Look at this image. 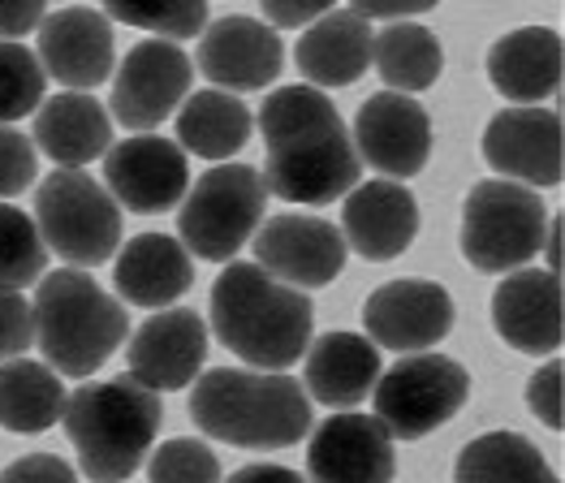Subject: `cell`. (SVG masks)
Returning a JSON list of instances; mask_svg holds the SVG:
<instances>
[{
    "label": "cell",
    "mask_w": 565,
    "mask_h": 483,
    "mask_svg": "<svg viewBox=\"0 0 565 483\" xmlns=\"http://www.w3.org/2000/svg\"><path fill=\"white\" fill-rule=\"evenodd\" d=\"M259 130L268 147V164L259 173L268 194L302 207H324L359 186L363 160L324 92L302 83L277 87L259 108Z\"/></svg>",
    "instance_id": "obj_1"
},
{
    "label": "cell",
    "mask_w": 565,
    "mask_h": 483,
    "mask_svg": "<svg viewBox=\"0 0 565 483\" xmlns=\"http://www.w3.org/2000/svg\"><path fill=\"white\" fill-rule=\"evenodd\" d=\"M316 329L307 290L268 277L259 264L234 259L212 286V333L255 372H289Z\"/></svg>",
    "instance_id": "obj_2"
},
{
    "label": "cell",
    "mask_w": 565,
    "mask_h": 483,
    "mask_svg": "<svg viewBox=\"0 0 565 483\" xmlns=\"http://www.w3.org/2000/svg\"><path fill=\"white\" fill-rule=\"evenodd\" d=\"M190 419L234 449H289L311 432V397L285 372L212 367L194 376Z\"/></svg>",
    "instance_id": "obj_3"
},
{
    "label": "cell",
    "mask_w": 565,
    "mask_h": 483,
    "mask_svg": "<svg viewBox=\"0 0 565 483\" xmlns=\"http://www.w3.org/2000/svg\"><path fill=\"white\" fill-rule=\"evenodd\" d=\"M160 419H164L160 393L142 388L135 376L74 388L61 410L78 466L95 483L130 480L147 462V453L156 449Z\"/></svg>",
    "instance_id": "obj_4"
},
{
    "label": "cell",
    "mask_w": 565,
    "mask_h": 483,
    "mask_svg": "<svg viewBox=\"0 0 565 483\" xmlns=\"http://www.w3.org/2000/svg\"><path fill=\"white\" fill-rule=\"evenodd\" d=\"M31 311L44 363L70 380L95 376L130 333V315L121 311V302L99 290L95 277H87L83 268H61L52 277H40Z\"/></svg>",
    "instance_id": "obj_5"
},
{
    "label": "cell",
    "mask_w": 565,
    "mask_h": 483,
    "mask_svg": "<svg viewBox=\"0 0 565 483\" xmlns=\"http://www.w3.org/2000/svg\"><path fill=\"white\" fill-rule=\"evenodd\" d=\"M544 229L548 212L531 186L505 178L475 182L462 203V259L488 277L519 272L526 259L540 255Z\"/></svg>",
    "instance_id": "obj_6"
},
{
    "label": "cell",
    "mask_w": 565,
    "mask_h": 483,
    "mask_svg": "<svg viewBox=\"0 0 565 483\" xmlns=\"http://www.w3.org/2000/svg\"><path fill=\"white\" fill-rule=\"evenodd\" d=\"M268 191L259 169L216 164L186 191L178 207V242L207 264H230L264 225Z\"/></svg>",
    "instance_id": "obj_7"
},
{
    "label": "cell",
    "mask_w": 565,
    "mask_h": 483,
    "mask_svg": "<svg viewBox=\"0 0 565 483\" xmlns=\"http://www.w3.org/2000/svg\"><path fill=\"white\" fill-rule=\"evenodd\" d=\"M35 229L70 268H95L121 250V207L92 173L56 169L35 191Z\"/></svg>",
    "instance_id": "obj_8"
},
{
    "label": "cell",
    "mask_w": 565,
    "mask_h": 483,
    "mask_svg": "<svg viewBox=\"0 0 565 483\" xmlns=\"http://www.w3.org/2000/svg\"><path fill=\"white\" fill-rule=\"evenodd\" d=\"M471 397V376L449 354H402L388 372H380L372 401L376 419L393 440H424L449 423Z\"/></svg>",
    "instance_id": "obj_9"
},
{
    "label": "cell",
    "mask_w": 565,
    "mask_h": 483,
    "mask_svg": "<svg viewBox=\"0 0 565 483\" xmlns=\"http://www.w3.org/2000/svg\"><path fill=\"white\" fill-rule=\"evenodd\" d=\"M194 61L173 40H142L126 52L113 78V121L135 135H151L190 96Z\"/></svg>",
    "instance_id": "obj_10"
},
{
    "label": "cell",
    "mask_w": 565,
    "mask_h": 483,
    "mask_svg": "<svg viewBox=\"0 0 565 483\" xmlns=\"http://www.w3.org/2000/svg\"><path fill=\"white\" fill-rule=\"evenodd\" d=\"M483 160L519 186H562L565 178V130L557 108L514 104L497 112L483 130Z\"/></svg>",
    "instance_id": "obj_11"
},
{
    "label": "cell",
    "mask_w": 565,
    "mask_h": 483,
    "mask_svg": "<svg viewBox=\"0 0 565 483\" xmlns=\"http://www.w3.org/2000/svg\"><path fill=\"white\" fill-rule=\"evenodd\" d=\"M255 264L294 290H324L345 268V238L324 216L285 212L255 229Z\"/></svg>",
    "instance_id": "obj_12"
},
{
    "label": "cell",
    "mask_w": 565,
    "mask_h": 483,
    "mask_svg": "<svg viewBox=\"0 0 565 483\" xmlns=\"http://www.w3.org/2000/svg\"><path fill=\"white\" fill-rule=\"evenodd\" d=\"M104 191L117 198V207H130L139 216L169 212L186 198L190 164L186 151L160 135H135L104 151Z\"/></svg>",
    "instance_id": "obj_13"
},
{
    "label": "cell",
    "mask_w": 565,
    "mask_h": 483,
    "mask_svg": "<svg viewBox=\"0 0 565 483\" xmlns=\"http://www.w3.org/2000/svg\"><path fill=\"white\" fill-rule=\"evenodd\" d=\"M350 139H354L359 160H367L376 173L393 182H406L424 173L427 155H431V117L424 104H415L402 92H380L359 104Z\"/></svg>",
    "instance_id": "obj_14"
},
{
    "label": "cell",
    "mask_w": 565,
    "mask_h": 483,
    "mask_svg": "<svg viewBox=\"0 0 565 483\" xmlns=\"http://www.w3.org/2000/svg\"><path fill=\"white\" fill-rule=\"evenodd\" d=\"M454 298L436 281H388L363 302V329L372 345L419 354L454 333Z\"/></svg>",
    "instance_id": "obj_15"
},
{
    "label": "cell",
    "mask_w": 565,
    "mask_h": 483,
    "mask_svg": "<svg viewBox=\"0 0 565 483\" xmlns=\"http://www.w3.org/2000/svg\"><path fill=\"white\" fill-rule=\"evenodd\" d=\"M397 453L393 436L376 415L341 410L329 415L307 444V480L311 483H393Z\"/></svg>",
    "instance_id": "obj_16"
},
{
    "label": "cell",
    "mask_w": 565,
    "mask_h": 483,
    "mask_svg": "<svg viewBox=\"0 0 565 483\" xmlns=\"http://www.w3.org/2000/svg\"><path fill=\"white\" fill-rule=\"evenodd\" d=\"M285 44L268 22L255 18H221L203 26L199 40V74L221 92H264L281 78Z\"/></svg>",
    "instance_id": "obj_17"
},
{
    "label": "cell",
    "mask_w": 565,
    "mask_h": 483,
    "mask_svg": "<svg viewBox=\"0 0 565 483\" xmlns=\"http://www.w3.org/2000/svg\"><path fill=\"white\" fill-rule=\"evenodd\" d=\"M492 329L505 345L535 358H553L565 337V298L562 277L548 268L510 272L492 293Z\"/></svg>",
    "instance_id": "obj_18"
},
{
    "label": "cell",
    "mask_w": 565,
    "mask_h": 483,
    "mask_svg": "<svg viewBox=\"0 0 565 483\" xmlns=\"http://www.w3.org/2000/svg\"><path fill=\"white\" fill-rule=\"evenodd\" d=\"M203 358H207V324L199 320V311L173 307L139 324V333L126 345V363H130L126 376H135L151 393H178L199 376Z\"/></svg>",
    "instance_id": "obj_19"
},
{
    "label": "cell",
    "mask_w": 565,
    "mask_h": 483,
    "mask_svg": "<svg viewBox=\"0 0 565 483\" xmlns=\"http://www.w3.org/2000/svg\"><path fill=\"white\" fill-rule=\"evenodd\" d=\"M35 56L65 92H95L113 74V22L87 4L56 9L40 22Z\"/></svg>",
    "instance_id": "obj_20"
},
{
    "label": "cell",
    "mask_w": 565,
    "mask_h": 483,
    "mask_svg": "<svg viewBox=\"0 0 565 483\" xmlns=\"http://www.w3.org/2000/svg\"><path fill=\"white\" fill-rule=\"evenodd\" d=\"M341 238L372 264L406 255L411 242L419 238V198L393 178L354 186L341 207Z\"/></svg>",
    "instance_id": "obj_21"
},
{
    "label": "cell",
    "mask_w": 565,
    "mask_h": 483,
    "mask_svg": "<svg viewBox=\"0 0 565 483\" xmlns=\"http://www.w3.org/2000/svg\"><path fill=\"white\" fill-rule=\"evenodd\" d=\"M565 44L553 26H522L488 49V83L510 104H544L557 96Z\"/></svg>",
    "instance_id": "obj_22"
},
{
    "label": "cell",
    "mask_w": 565,
    "mask_h": 483,
    "mask_svg": "<svg viewBox=\"0 0 565 483\" xmlns=\"http://www.w3.org/2000/svg\"><path fill=\"white\" fill-rule=\"evenodd\" d=\"M372 26L354 9H332L298 35L294 61L311 87H354L372 65Z\"/></svg>",
    "instance_id": "obj_23"
},
{
    "label": "cell",
    "mask_w": 565,
    "mask_h": 483,
    "mask_svg": "<svg viewBox=\"0 0 565 483\" xmlns=\"http://www.w3.org/2000/svg\"><path fill=\"white\" fill-rule=\"evenodd\" d=\"M113 286L130 307L160 311L169 302H178L194 286V264L190 250L169 234H139L117 250V268H113Z\"/></svg>",
    "instance_id": "obj_24"
},
{
    "label": "cell",
    "mask_w": 565,
    "mask_h": 483,
    "mask_svg": "<svg viewBox=\"0 0 565 483\" xmlns=\"http://www.w3.org/2000/svg\"><path fill=\"white\" fill-rule=\"evenodd\" d=\"M31 139L56 169H83L113 147V117L87 92H61L35 108Z\"/></svg>",
    "instance_id": "obj_25"
},
{
    "label": "cell",
    "mask_w": 565,
    "mask_h": 483,
    "mask_svg": "<svg viewBox=\"0 0 565 483\" xmlns=\"http://www.w3.org/2000/svg\"><path fill=\"white\" fill-rule=\"evenodd\" d=\"M380 380V354L376 345L359 333H324L307 345L302 363V385L307 397L332 410H354Z\"/></svg>",
    "instance_id": "obj_26"
},
{
    "label": "cell",
    "mask_w": 565,
    "mask_h": 483,
    "mask_svg": "<svg viewBox=\"0 0 565 483\" xmlns=\"http://www.w3.org/2000/svg\"><path fill=\"white\" fill-rule=\"evenodd\" d=\"M255 117L234 92H199L178 108V147L199 160H230L250 143Z\"/></svg>",
    "instance_id": "obj_27"
},
{
    "label": "cell",
    "mask_w": 565,
    "mask_h": 483,
    "mask_svg": "<svg viewBox=\"0 0 565 483\" xmlns=\"http://www.w3.org/2000/svg\"><path fill=\"white\" fill-rule=\"evenodd\" d=\"M65 385L47 363L9 358L0 363V428L18 436H40L61 423Z\"/></svg>",
    "instance_id": "obj_28"
},
{
    "label": "cell",
    "mask_w": 565,
    "mask_h": 483,
    "mask_svg": "<svg viewBox=\"0 0 565 483\" xmlns=\"http://www.w3.org/2000/svg\"><path fill=\"white\" fill-rule=\"evenodd\" d=\"M454 483H562L522 432H483L458 453Z\"/></svg>",
    "instance_id": "obj_29"
},
{
    "label": "cell",
    "mask_w": 565,
    "mask_h": 483,
    "mask_svg": "<svg viewBox=\"0 0 565 483\" xmlns=\"http://www.w3.org/2000/svg\"><path fill=\"white\" fill-rule=\"evenodd\" d=\"M372 61H376L380 78L402 96L436 87V78L445 69L440 40L419 22H388L372 40Z\"/></svg>",
    "instance_id": "obj_30"
},
{
    "label": "cell",
    "mask_w": 565,
    "mask_h": 483,
    "mask_svg": "<svg viewBox=\"0 0 565 483\" xmlns=\"http://www.w3.org/2000/svg\"><path fill=\"white\" fill-rule=\"evenodd\" d=\"M47 246L35 229V216H26L13 203H0V286L26 290L44 277Z\"/></svg>",
    "instance_id": "obj_31"
},
{
    "label": "cell",
    "mask_w": 565,
    "mask_h": 483,
    "mask_svg": "<svg viewBox=\"0 0 565 483\" xmlns=\"http://www.w3.org/2000/svg\"><path fill=\"white\" fill-rule=\"evenodd\" d=\"M104 18L108 22H126L151 35H169L173 44L203 35L207 26V0H104Z\"/></svg>",
    "instance_id": "obj_32"
},
{
    "label": "cell",
    "mask_w": 565,
    "mask_h": 483,
    "mask_svg": "<svg viewBox=\"0 0 565 483\" xmlns=\"http://www.w3.org/2000/svg\"><path fill=\"white\" fill-rule=\"evenodd\" d=\"M44 87L47 74L40 56L18 40H0V126H13L35 112L44 104Z\"/></svg>",
    "instance_id": "obj_33"
},
{
    "label": "cell",
    "mask_w": 565,
    "mask_h": 483,
    "mask_svg": "<svg viewBox=\"0 0 565 483\" xmlns=\"http://www.w3.org/2000/svg\"><path fill=\"white\" fill-rule=\"evenodd\" d=\"M147 483H221V458L190 436L164 440L160 449H151Z\"/></svg>",
    "instance_id": "obj_34"
},
{
    "label": "cell",
    "mask_w": 565,
    "mask_h": 483,
    "mask_svg": "<svg viewBox=\"0 0 565 483\" xmlns=\"http://www.w3.org/2000/svg\"><path fill=\"white\" fill-rule=\"evenodd\" d=\"M35 143L13 126H0V203L22 194L35 182Z\"/></svg>",
    "instance_id": "obj_35"
},
{
    "label": "cell",
    "mask_w": 565,
    "mask_h": 483,
    "mask_svg": "<svg viewBox=\"0 0 565 483\" xmlns=\"http://www.w3.org/2000/svg\"><path fill=\"white\" fill-rule=\"evenodd\" d=\"M35 341V311L22 298V290H4L0 286V363L22 358L26 345Z\"/></svg>",
    "instance_id": "obj_36"
},
{
    "label": "cell",
    "mask_w": 565,
    "mask_h": 483,
    "mask_svg": "<svg viewBox=\"0 0 565 483\" xmlns=\"http://www.w3.org/2000/svg\"><path fill=\"white\" fill-rule=\"evenodd\" d=\"M562 385H565L562 358H548V363L526 380V406H531V415H535L544 428H553V432H562L565 428Z\"/></svg>",
    "instance_id": "obj_37"
},
{
    "label": "cell",
    "mask_w": 565,
    "mask_h": 483,
    "mask_svg": "<svg viewBox=\"0 0 565 483\" xmlns=\"http://www.w3.org/2000/svg\"><path fill=\"white\" fill-rule=\"evenodd\" d=\"M0 483H78V475L56 453H26L0 471Z\"/></svg>",
    "instance_id": "obj_38"
},
{
    "label": "cell",
    "mask_w": 565,
    "mask_h": 483,
    "mask_svg": "<svg viewBox=\"0 0 565 483\" xmlns=\"http://www.w3.org/2000/svg\"><path fill=\"white\" fill-rule=\"evenodd\" d=\"M264 4V18L281 31H298V26H311L316 18L332 13L337 0H259Z\"/></svg>",
    "instance_id": "obj_39"
},
{
    "label": "cell",
    "mask_w": 565,
    "mask_h": 483,
    "mask_svg": "<svg viewBox=\"0 0 565 483\" xmlns=\"http://www.w3.org/2000/svg\"><path fill=\"white\" fill-rule=\"evenodd\" d=\"M47 18V0H0V40H18L40 31Z\"/></svg>",
    "instance_id": "obj_40"
},
{
    "label": "cell",
    "mask_w": 565,
    "mask_h": 483,
    "mask_svg": "<svg viewBox=\"0 0 565 483\" xmlns=\"http://www.w3.org/2000/svg\"><path fill=\"white\" fill-rule=\"evenodd\" d=\"M440 0H350V9L359 18H388V22H402L411 13H431Z\"/></svg>",
    "instance_id": "obj_41"
},
{
    "label": "cell",
    "mask_w": 565,
    "mask_h": 483,
    "mask_svg": "<svg viewBox=\"0 0 565 483\" xmlns=\"http://www.w3.org/2000/svg\"><path fill=\"white\" fill-rule=\"evenodd\" d=\"M221 483H302V475L289 471V466H277V462H250V466H242Z\"/></svg>",
    "instance_id": "obj_42"
},
{
    "label": "cell",
    "mask_w": 565,
    "mask_h": 483,
    "mask_svg": "<svg viewBox=\"0 0 565 483\" xmlns=\"http://www.w3.org/2000/svg\"><path fill=\"white\" fill-rule=\"evenodd\" d=\"M562 216H553V221H548V229H544V234H548V242H544V246H540V250H548V272H557V277H562Z\"/></svg>",
    "instance_id": "obj_43"
}]
</instances>
